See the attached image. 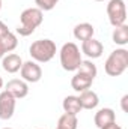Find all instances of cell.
Wrapping results in <instances>:
<instances>
[{"mask_svg": "<svg viewBox=\"0 0 128 129\" xmlns=\"http://www.w3.org/2000/svg\"><path fill=\"white\" fill-rule=\"evenodd\" d=\"M44 21V12L38 8H27L20 15V26L17 33L20 36H30Z\"/></svg>", "mask_w": 128, "mask_h": 129, "instance_id": "obj_1", "label": "cell"}, {"mask_svg": "<svg viewBox=\"0 0 128 129\" xmlns=\"http://www.w3.org/2000/svg\"><path fill=\"white\" fill-rule=\"evenodd\" d=\"M57 53V47L51 39H38L32 42L29 47V54L33 62L36 63H47L50 62Z\"/></svg>", "mask_w": 128, "mask_h": 129, "instance_id": "obj_2", "label": "cell"}, {"mask_svg": "<svg viewBox=\"0 0 128 129\" xmlns=\"http://www.w3.org/2000/svg\"><path fill=\"white\" fill-rule=\"evenodd\" d=\"M128 68V50L116 48L110 53L104 63V71L110 77H121Z\"/></svg>", "mask_w": 128, "mask_h": 129, "instance_id": "obj_3", "label": "cell"}, {"mask_svg": "<svg viewBox=\"0 0 128 129\" xmlns=\"http://www.w3.org/2000/svg\"><path fill=\"white\" fill-rule=\"evenodd\" d=\"M59 57H60V64L65 71L68 72H74L77 71L78 64L81 63V53L80 48L74 44V42H66L62 45L60 51H59Z\"/></svg>", "mask_w": 128, "mask_h": 129, "instance_id": "obj_4", "label": "cell"}, {"mask_svg": "<svg viewBox=\"0 0 128 129\" xmlns=\"http://www.w3.org/2000/svg\"><path fill=\"white\" fill-rule=\"evenodd\" d=\"M107 17L113 27L122 26L127 21V6L124 0H110L107 3Z\"/></svg>", "mask_w": 128, "mask_h": 129, "instance_id": "obj_5", "label": "cell"}, {"mask_svg": "<svg viewBox=\"0 0 128 129\" xmlns=\"http://www.w3.org/2000/svg\"><path fill=\"white\" fill-rule=\"evenodd\" d=\"M20 75H21V80H24L26 83H32L33 84V83H38L42 78V69L33 60L23 62V66L20 69Z\"/></svg>", "mask_w": 128, "mask_h": 129, "instance_id": "obj_6", "label": "cell"}, {"mask_svg": "<svg viewBox=\"0 0 128 129\" xmlns=\"http://www.w3.org/2000/svg\"><path fill=\"white\" fill-rule=\"evenodd\" d=\"M15 104H17V99L9 92L3 90L0 93V120L12 119V116L15 113Z\"/></svg>", "mask_w": 128, "mask_h": 129, "instance_id": "obj_7", "label": "cell"}, {"mask_svg": "<svg viewBox=\"0 0 128 129\" xmlns=\"http://www.w3.org/2000/svg\"><path fill=\"white\" fill-rule=\"evenodd\" d=\"M102 53H104V45L95 38H91L81 42V54H84L89 60L99 59Z\"/></svg>", "mask_w": 128, "mask_h": 129, "instance_id": "obj_8", "label": "cell"}, {"mask_svg": "<svg viewBox=\"0 0 128 129\" xmlns=\"http://www.w3.org/2000/svg\"><path fill=\"white\" fill-rule=\"evenodd\" d=\"M5 90L9 92L15 99H23L29 95V84L21 78H14V80L8 81Z\"/></svg>", "mask_w": 128, "mask_h": 129, "instance_id": "obj_9", "label": "cell"}, {"mask_svg": "<svg viewBox=\"0 0 128 129\" xmlns=\"http://www.w3.org/2000/svg\"><path fill=\"white\" fill-rule=\"evenodd\" d=\"M23 66V59L18 54H5L2 57V68L3 71H6L8 74H17Z\"/></svg>", "mask_w": 128, "mask_h": 129, "instance_id": "obj_10", "label": "cell"}, {"mask_svg": "<svg viewBox=\"0 0 128 129\" xmlns=\"http://www.w3.org/2000/svg\"><path fill=\"white\" fill-rule=\"evenodd\" d=\"M94 122H95V126L98 129H102L104 126L116 122V114L112 108H101L95 113Z\"/></svg>", "mask_w": 128, "mask_h": 129, "instance_id": "obj_11", "label": "cell"}, {"mask_svg": "<svg viewBox=\"0 0 128 129\" xmlns=\"http://www.w3.org/2000/svg\"><path fill=\"white\" fill-rule=\"evenodd\" d=\"M80 101V105H81V110H95L99 104V98L94 90H84L80 93L78 96Z\"/></svg>", "mask_w": 128, "mask_h": 129, "instance_id": "obj_12", "label": "cell"}, {"mask_svg": "<svg viewBox=\"0 0 128 129\" xmlns=\"http://www.w3.org/2000/svg\"><path fill=\"white\" fill-rule=\"evenodd\" d=\"M92 83H94V80H92L91 77L83 75V74H80V72H77V74L71 78V87H72L75 92H78V93H81V92H84V90H89L91 86H92Z\"/></svg>", "mask_w": 128, "mask_h": 129, "instance_id": "obj_13", "label": "cell"}, {"mask_svg": "<svg viewBox=\"0 0 128 129\" xmlns=\"http://www.w3.org/2000/svg\"><path fill=\"white\" fill-rule=\"evenodd\" d=\"M94 33H95V29L91 23H80L74 27L72 30V35L77 41H86V39H91L94 38Z\"/></svg>", "mask_w": 128, "mask_h": 129, "instance_id": "obj_14", "label": "cell"}, {"mask_svg": "<svg viewBox=\"0 0 128 129\" xmlns=\"http://www.w3.org/2000/svg\"><path fill=\"white\" fill-rule=\"evenodd\" d=\"M112 39H113V42L116 45L125 47L128 44V26L127 24H122V26L115 27V30L112 33Z\"/></svg>", "mask_w": 128, "mask_h": 129, "instance_id": "obj_15", "label": "cell"}, {"mask_svg": "<svg viewBox=\"0 0 128 129\" xmlns=\"http://www.w3.org/2000/svg\"><path fill=\"white\" fill-rule=\"evenodd\" d=\"M62 108H63L65 113L77 116L81 111V105H80L78 96H66L63 99V102H62Z\"/></svg>", "mask_w": 128, "mask_h": 129, "instance_id": "obj_16", "label": "cell"}, {"mask_svg": "<svg viewBox=\"0 0 128 129\" xmlns=\"http://www.w3.org/2000/svg\"><path fill=\"white\" fill-rule=\"evenodd\" d=\"M77 125H78V119H77V116L63 113V114L59 117L57 129H77Z\"/></svg>", "mask_w": 128, "mask_h": 129, "instance_id": "obj_17", "label": "cell"}, {"mask_svg": "<svg viewBox=\"0 0 128 129\" xmlns=\"http://www.w3.org/2000/svg\"><path fill=\"white\" fill-rule=\"evenodd\" d=\"M77 72H80L83 75H88L92 80H95L96 74H98V69H96V64L92 60H81V63L78 64V68H77Z\"/></svg>", "mask_w": 128, "mask_h": 129, "instance_id": "obj_18", "label": "cell"}, {"mask_svg": "<svg viewBox=\"0 0 128 129\" xmlns=\"http://www.w3.org/2000/svg\"><path fill=\"white\" fill-rule=\"evenodd\" d=\"M0 41H2V44H3V47H5L6 54H8V53H12V51L17 48V45H18V39H17L15 33H12L11 30L6 33L5 36H2Z\"/></svg>", "mask_w": 128, "mask_h": 129, "instance_id": "obj_19", "label": "cell"}, {"mask_svg": "<svg viewBox=\"0 0 128 129\" xmlns=\"http://www.w3.org/2000/svg\"><path fill=\"white\" fill-rule=\"evenodd\" d=\"M57 3H59V0H35L36 8L41 9L42 12H44V11H51V9H54Z\"/></svg>", "mask_w": 128, "mask_h": 129, "instance_id": "obj_20", "label": "cell"}, {"mask_svg": "<svg viewBox=\"0 0 128 129\" xmlns=\"http://www.w3.org/2000/svg\"><path fill=\"white\" fill-rule=\"evenodd\" d=\"M127 102H128V95H124L122 99H121V107H122V111H124V113H128Z\"/></svg>", "mask_w": 128, "mask_h": 129, "instance_id": "obj_21", "label": "cell"}, {"mask_svg": "<svg viewBox=\"0 0 128 129\" xmlns=\"http://www.w3.org/2000/svg\"><path fill=\"white\" fill-rule=\"evenodd\" d=\"M8 32H9L8 26H6V24H5V23L0 20V38H2V36H5V35H6Z\"/></svg>", "mask_w": 128, "mask_h": 129, "instance_id": "obj_22", "label": "cell"}, {"mask_svg": "<svg viewBox=\"0 0 128 129\" xmlns=\"http://www.w3.org/2000/svg\"><path fill=\"white\" fill-rule=\"evenodd\" d=\"M102 129H122L116 122H113V123H110V125H107V126H104Z\"/></svg>", "mask_w": 128, "mask_h": 129, "instance_id": "obj_23", "label": "cell"}, {"mask_svg": "<svg viewBox=\"0 0 128 129\" xmlns=\"http://www.w3.org/2000/svg\"><path fill=\"white\" fill-rule=\"evenodd\" d=\"M5 54H6V51H5V47H3V44H2V41H0V59H2Z\"/></svg>", "mask_w": 128, "mask_h": 129, "instance_id": "obj_24", "label": "cell"}, {"mask_svg": "<svg viewBox=\"0 0 128 129\" xmlns=\"http://www.w3.org/2000/svg\"><path fill=\"white\" fill-rule=\"evenodd\" d=\"M3 84H5V83H3V78H2V77H0V90H2V89H3Z\"/></svg>", "mask_w": 128, "mask_h": 129, "instance_id": "obj_25", "label": "cell"}, {"mask_svg": "<svg viewBox=\"0 0 128 129\" xmlns=\"http://www.w3.org/2000/svg\"><path fill=\"white\" fill-rule=\"evenodd\" d=\"M0 9H2V0H0Z\"/></svg>", "mask_w": 128, "mask_h": 129, "instance_id": "obj_26", "label": "cell"}, {"mask_svg": "<svg viewBox=\"0 0 128 129\" xmlns=\"http://www.w3.org/2000/svg\"><path fill=\"white\" fill-rule=\"evenodd\" d=\"M95 2H104V0H95Z\"/></svg>", "mask_w": 128, "mask_h": 129, "instance_id": "obj_27", "label": "cell"}, {"mask_svg": "<svg viewBox=\"0 0 128 129\" xmlns=\"http://www.w3.org/2000/svg\"><path fill=\"white\" fill-rule=\"evenodd\" d=\"M3 129H12V128H3Z\"/></svg>", "mask_w": 128, "mask_h": 129, "instance_id": "obj_28", "label": "cell"}, {"mask_svg": "<svg viewBox=\"0 0 128 129\" xmlns=\"http://www.w3.org/2000/svg\"><path fill=\"white\" fill-rule=\"evenodd\" d=\"M56 129H57V128H56Z\"/></svg>", "mask_w": 128, "mask_h": 129, "instance_id": "obj_29", "label": "cell"}]
</instances>
